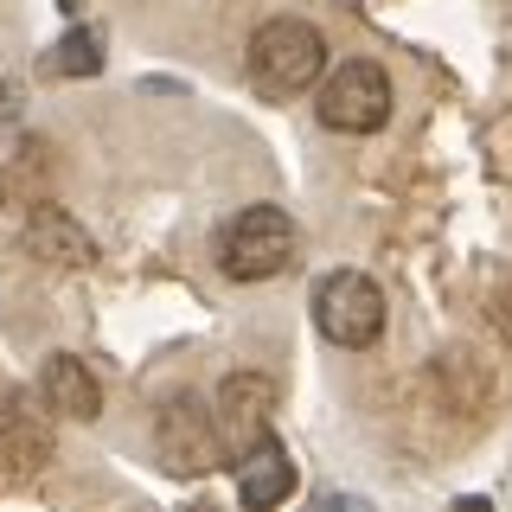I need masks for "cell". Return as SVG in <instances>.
Returning a JSON list of instances; mask_svg holds the SVG:
<instances>
[{
  "label": "cell",
  "mask_w": 512,
  "mask_h": 512,
  "mask_svg": "<svg viewBox=\"0 0 512 512\" xmlns=\"http://www.w3.org/2000/svg\"><path fill=\"white\" fill-rule=\"evenodd\" d=\"M269 410H276V384H269L263 372H231L218 384V436H224V455H244V448H256L269 436Z\"/></svg>",
  "instance_id": "obj_6"
},
{
  "label": "cell",
  "mask_w": 512,
  "mask_h": 512,
  "mask_svg": "<svg viewBox=\"0 0 512 512\" xmlns=\"http://www.w3.org/2000/svg\"><path fill=\"white\" fill-rule=\"evenodd\" d=\"M314 109L333 135H378V128L391 122V77H384V64H372V58H346L340 71L320 84Z\"/></svg>",
  "instance_id": "obj_4"
},
{
  "label": "cell",
  "mask_w": 512,
  "mask_h": 512,
  "mask_svg": "<svg viewBox=\"0 0 512 512\" xmlns=\"http://www.w3.org/2000/svg\"><path fill=\"white\" fill-rule=\"evenodd\" d=\"M314 327L327 333L333 346L365 352L384 333V288L365 276V269H333L314 288Z\"/></svg>",
  "instance_id": "obj_3"
},
{
  "label": "cell",
  "mask_w": 512,
  "mask_h": 512,
  "mask_svg": "<svg viewBox=\"0 0 512 512\" xmlns=\"http://www.w3.org/2000/svg\"><path fill=\"white\" fill-rule=\"evenodd\" d=\"M154 442H160V461L173 474H205V468H224V436H218V416L199 404V397H173L154 423Z\"/></svg>",
  "instance_id": "obj_5"
},
{
  "label": "cell",
  "mask_w": 512,
  "mask_h": 512,
  "mask_svg": "<svg viewBox=\"0 0 512 512\" xmlns=\"http://www.w3.org/2000/svg\"><path fill=\"white\" fill-rule=\"evenodd\" d=\"M52 461V423L26 404L0 410V480H32Z\"/></svg>",
  "instance_id": "obj_8"
},
{
  "label": "cell",
  "mask_w": 512,
  "mask_h": 512,
  "mask_svg": "<svg viewBox=\"0 0 512 512\" xmlns=\"http://www.w3.org/2000/svg\"><path fill=\"white\" fill-rule=\"evenodd\" d=\"M295 250H301V231L282 205H244L218 237V269L231 282H269L295 263Z\"/></svg>",
  "instance_id": "obj_2"
},
{
  "label": "cell",
  "mask_w": 512,
  "mask_h": 512,
  "mask_svg": "<svg viewBox=\"0 0 512 512\" xmlns=\"http://www.w3.org/2000/svg\"><path fill=\"white\" fill-rule=\"evenodd\" d=\"M26 250L39 256V263H71V269H84L90 256H96V244H90V237L77 231V224L64 218L58 205H45V199L32 205V224H26Z\"/></svg>",
  "instance_id": "obj_10"
},
{
  "label": "cell",
  "mask_w": 512,
  "mask_h": 512,
  "mask_svg": "<svg viewBox=\"0 0 512 512\" xmlns=\"http://www.w3.org/2000/svg\"><path fill=\"white\" fill-rule=\"evenodd\" d=\"M39 397H45V410L71 416V423H90V416L103 410V384H96V372L77 359V352H52V359H45Z\"/></svg>",
  "instance_id": "obj_9"
},
{
  "label": "cell",
  "mask_w": 512,
  "mask_h": 512,
  "mask_svg": "<svg viewBox=\"0 0 512 512\" xmlns=\"http://www.w3.org/2000/svg\"><path fill=\"white\" fill-rule=\"evenodd\" d=\"M320 71H327V39H320V26L295 20V13L256 26V39H250V77H256V90L301 96V90L320 84Z\"/></svg>",
  "instance_id": "obj_1"
},
{
  "label": "cell",
  "mask_w": 512,
  "mask_h": 512,
  "mask_svg": "<svg viewBox=\"0 0 512 512\" xmlns=\"http://www.w3.org/2000/svg\"><path fill=\"white\" fill-rule=\"evenodd\" d=\"M231 468H237V500H244L250 512H269V506H282L288 493H295V461H288V448L276 436L244 448Z\"/></svg>",
  "instance_id": "obj_7"
},
{
  "label": "cell",
  "mask_w": 512,
  "mask_h": 512,
  "mask_svg": "<svg viewBox=\"0 0 512 512\" xmlns=\"http://www.w3.org/2000/svg\"><path fill=\"white\" fill-rule=\"evenodd\" d=\"M96 71H103V39L90 26L64 32L52 52H45V77H96Z\"/></svg>",
  "instance_id": "obj_11"
}]
</instances>
